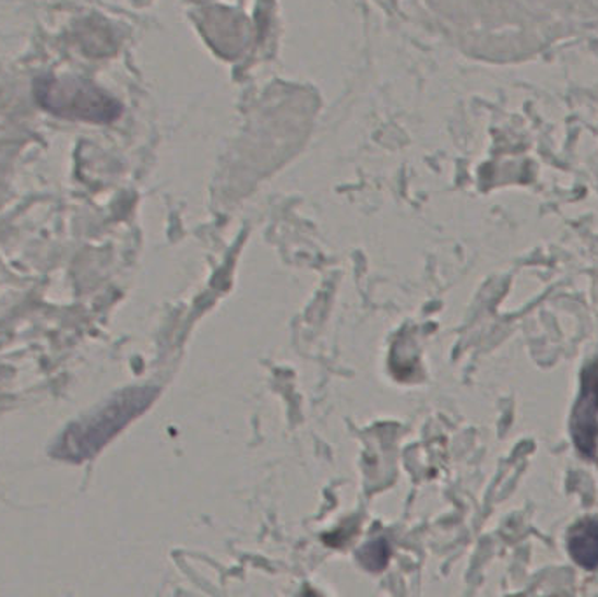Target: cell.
<instances>
[{"instance_id": "cell-2", "label": "cell", "mask_w": 598, "mask_h": 597, "mask_svg": "<svg viewBox=\"0 0 598 597\" xmlns=\"http://www.w3.org/2000/svg\"><path fill=\"white\" fill-rule=\"evenodd\" d=\"M572 440L583 456H597L598 449V361L581 375V393L572 411Z\"/></svg>"}, {"instance_id": "cell-1", "label": "cell", "mask_w": 598, "mask_h": 597, "mask_svg": "<svg viewBox=\"0 0 598 597\" xmlns=\"http://www.w3.org/2000/svg\"><path fill=\"white\" fill-rule=\"evenodd\" d=\"M36 97L46 111L69 120L110 123L121 106L115 97L89 81L46 75L36 81Z\"/></svg>"}, {"instance_id": "cell-3", "label": "cell", "mask_w": 598, "mask_h": 597, "mask_svg": "<svg viewBox=\"0 0 598 597\" xmlns=\"http://www.w3.org/2000/svg\"><path fill=\"white\" fill-rule=\"evenodd\" d=\"M571 558L588 571L598 568V518H583L572 526L567 535Z\"/></svg>"}]
</instances>
